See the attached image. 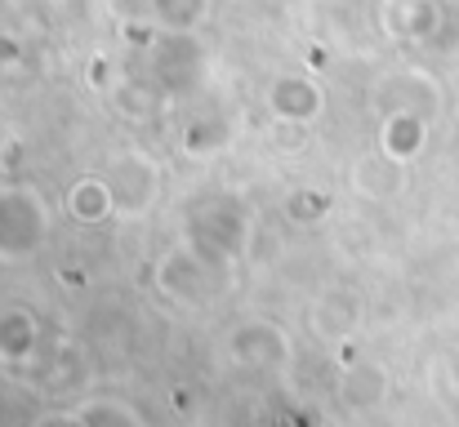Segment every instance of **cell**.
Returning <instances> with one entry per match:
<instances>
[{
    "mask_svg": "<svg viewBox=\"0 0 459 427\" xmlns=\"http://www.w3.org/2000/svg\"><path fill=\"white\" fill-rule=\"evenodd\" d=\"M286 334L277 329V325H268V320H259V325H241L237 334H232V356L241 361V365H281L286 361Z\"/></svg>",
    "mask_w": 459,
    "mask_h": 427,
    "instance_id": "3957f363",
    "label": "cell"
},
{
    "mask_svg": "<svg viewBox=\"0 0 459 427\" xmlns=\"http://www.w3.org/2000/svg\"><path fill=\"white\" fill-rule=\"evenodd\" d=\"M49 236V205L31 187L0 192V263H27L45 250Z\"/></svg>",
    "mask_w": 459,
    "mask_h": 427,
    "instance_id": "6da1fadb",
    "label": "cell"
},
{
    "mask_svg": "<svg viewBox=\"0 0 459 427\" xmlns=\"http://www.w3.org/2000/svg\"><path fill=\"white\" fill-rule=\"evenodd\" d=\"M67 209H72L76 223H103V218L117 214V201H112V187H108V183L85 178V183H76V187L67 192Z\"/></svg>",
    "mask_w": 459,
    "mask_h": 427,
    "instance_id": "8992f818",
    "label": "cell"
},
{
    "mask_svg": "<svg viewBox=\"0 0 459 427\" xmlns=\"http://www.w3.org/2000/svg\"><path fill=\"white\" fill-rule=\"evenodd\" d=\"M277 107L299 121V116H312V112H316V94L307 90L304 81H281V85H277Z\"/></svg>",
    "mask_w": 459,
    "mask_h": 427,
    "instance_id": "9c48e42d",
    "label": "cell"
},
{
    "mask_svg": "<svg viewBox=\"0 0 459 427\" xmlns=\"http://www.w3.org/2000/svg\"><path fill=\"white\" fill-rule=\"evenodd\" d=\"M321 209H325V201H321V196H304V205H295V201H290V214H295V218H316Z\"/></svg>",
    "mask_w": 459,
    "mask_h": 427,
    "instance_id": "30bf717a",
    "label": "cell"
},
{
    "mask_svg": "<svg viewBox=\"0 0 459 427\" xmlns=\"http://www.w3.org/2000/svg\"><path fill=\"white\" fill-rule=\"evenodd\" d=\"M31 427H85V423H81L76 414H40Z\"/></svg>",
    "mask_w": 459,
    "mask_h": 427,
    "instance_id": "8fae6325",
    "label": "cell"
},
{
    "mask_svg": "<svg viewBox=\"0 0 459 427\" xmlns=\"http://www.w3.org/2000/svg\"><path fill=\"white\" fill-rule=\"evenodd\" d=\"M156 285H160V294H169L174 303H205V294H210L205 263H201V254H192V250L165 254L160 268H156Z\"/></svg>",
    "mask_w": 459,
    "mask_h": 427,
    "instance_id": "7a4b0ae2",
    "label": "cell"
},
{
    "mask_svg": "<svg viewBox=\"0 0 459 427\" xmlns=\"http://www.w3.org/2000/svg\"><path fill=\"white\" fill-rule=\"evenodd\" d=\"M384 392H388V379H384L379 365H352L343 374V383H339V397L352 410H375L384 401Z\"/></svg>",
    "mask_w": 459,
    "mask_h": 427,
    "instance_id": "5b68a950",
    "label": "cell"
},
{
    "mask_svg": "<svg viewBox=\"0 0 459 427\" xmlns=\"http://www.w3.org/2000/svg\"><path fill=\"white\" fill-rule=\"evenodd\" d=\"M420 142H424V130H420L411 116H397V121L388 125V134H384V147H388L397 160H411V156L420 151Z\"/></svg>",
    "mask_w": 459,
    "mask_h": 427,
    "instance_id": "ba28073f",
    "label": "cell"
},
{
    "mask_svg": "<svg viewBox=\"0 0 459 427\" xmlns=\"http://www.w3.org/2000/svg\"><path fill=\"white\" fill-rule=\"evenodd\" d=\"M76 419L85 427H143V419L126 401H85L76 406Z\"/></svg>",
    "mask_w": 459,
    "mask_h": 427,
    "instance_id": "52a82bcc",
    "label": "cell"
},
{
    "mask_svg": "<svg viewBox=\"0 0 459 427\" xmlns=\"http://www.w3.org/2000/svg\"><path fill=\"white\" fill-rule=\"evenodd\" d=\"M63 285H85V272H63Z\"/></svg>",
    "mask_w": 459,
    "mask_h": 427,
    "instance_id": "7c38bea8",
    "label": "cell"
},
{
    "mask_svg": "<svg viewBox=\"0 0 459 427\" xmlns=\"http://www.w3.org/2000/svg\"><path fill=\"white\" fill-rule=\"evenodd\" d=\"M36 316L22 312V307H9L0 312V361L9 365H22L31 352H36Z\"/></svg>",
    "mask_w": 459,
    "mask_h": 427,
    "instance_id": "277c9868",
    "label": "cell"
}]
</instances>
